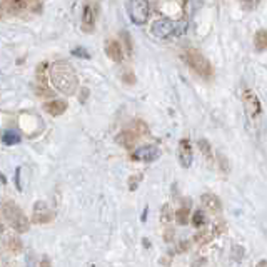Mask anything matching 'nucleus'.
Here are the masks:
<instances>
[{"label":"nucleus","mask_w":267,"mask_h":267,"mask_svg":"<svg viewBox=\"0 0 267 267\" xmlns=\"http://www.w3.org/2000/svg\"><path fill=\"white\" fill-rule=\"evenodd\" d=\"M50 79L52 84L55 85L60 92L72 94L77 87V75L74 69L67 62H57L50 69Z\"/></svg>","instance_id":"f257e3e1"},{"label":"nucleus","mask_w":267,"mask_h":267,"mask_svg":"<svg viewBox=\"0 0 267 267\" xmlns=\"http://www.w3.org/2000/svg\"><path fill=\"white\" fill-rule=\"evenodd\" d=\"M2 211H3V216H5L8 224H10L17 232H27L28 231L30 222H28V219L25 217V214L22 212L20 207L15 206L13 202H5L2 206Z\"/></svg>","instance_id":"f03ea898"},{"label":"nucleus","mask_w":267,"mask_h":267,"mask_svg":"<svg viewBox=\"0 0 267 267\" xmlns=\"http://www.w3.org/2000/svg\"><path fill=\"white\" fill-rule=\"evenodd\" d=\"M185 62L195 74H199L200 77H211L212 75V65L206 57L195 49H189L185 52Z\"/></svg>","instance_id":"7ed1b4c3"},{"label":"nucleus","mask_w":267,"mask_h":267,"mask_svg":"<svg viewBox=\"0 0 267 267\" xmlns=\"http://www.w3.org/2000/svg\"><path fill=\"white\" fill-rule=\"evenodd\" d=\"M150 7L147 0H129V15L135 25H144L149 20Z\"/></svg>","instance_id":"20e7f679"},{"label":"nucleus","mask_w":267,"mask_h":267,"mask_svg":"<svg viewBox=\"0 0 267 267\" xmlns=\"http://www.w3.org/2000/svg\"><path fill=\"white\" fill-rule=\"evenodd\" d=\"M242 104H244L246 114L249 116L252 121H257L262 114V104L259 97L252 92L251 89H244L242 90Z\"/></svg>","instance_id":"39448f33"},{"label":"nucleus","mask_w":267,"mask_h":267,"mask_svg":"<svg viewBox=\"0 0 267 267\" xmlns=\"http://www.w3.org/2000/svg\"><path fill=\"white\" fill-rule=\"evenodd\" d=\"M175 25H177V23L172 22L170 18H159V20H155L152 23L150 32L157 39H167V37L172 35L175 32Z\"/></svg>","instance_id":"423d86ee"},{"label":"nucleus","mask_w":267,"mask_h":267,"mask_svg":"<svg viewBox=\"0 0 267 267\" xmlns=\"http://www.w3.org/2000/svg\"><path fill=\"white\" fill-rule=\"evenodd\" d=\"M159 155L160 150L155 145H144L134 152V159L140 162H154L155 159H159Z\"/></svg>","instance_id":"0eeeda50"},{"label":"nucleus","mask_w":267,"mask_h":267,"mask_svg":"<svg viewBox=\"0 0 267 267\" xmlns=\"http://www.w3.org/2000/svg\"><path fill=\"white\" fill-rule=\"evenodd\" d=\"M192 145H190L189 139H182L179 142V162L180 165L185 167V169H189L190 165H192Z\"/></svg>","instance_id":"6e6552de"},{"label":"nucleus","mask_w":267,"mask_h":267,"mask_svg":"<svg viewBox=\"0 0 267 267\" xmlns=\"http://www.w3.org/2000/svg\"><path fill=\"white\" fill-rule=\"evenodd\" d=\"M200 200H202V206L207 209V211H211L214 214H219L222 211V202L221 199L217 197L216 194H202V197H200Z\"/></svg>","instance_id":"1a4fd4ad"},{"label":"nucleus","mask_w":267,"mask_h":267,"mask_svg":"<svg viewBox=\"0 0 267 267\" xmlns=\"http://www.w3.org/2000/svg\"><path fill=\"white\" fill-rule=\"evenodd\" d=\"M33 214H35L33 221L39 222V224H44V222L52 221V212L49 211V209H47V206H45L44 202L35 204V207H33Z\"/></svg>","instance_id":"9d476101"},{"label":"nucleus","mask_w":267,"mask_h":267,"mask_svg":"<svg viewBox=\"0 0 267 267\" xmlns=\"http://www.w3.org/2000/svg\"><path fill=\"white\" fill-rule=\"evenodd\" d=\"M20 140H22V135H20V132H18L17 129H7V131L3 132V135H2V142L5 145H17Z\"/></svg>","instance_id":"9b49d317"},{"label":"nucleus","mask_w":267,"mask_h":267,"mask_svg":"<svg viewBox=\"0 0 267 267\" xmlns=\"http://www.w3.org/2000/svg\"><path fill=\"white\" fill-rule=\"evenodd\" d=\"M254 49L257 52H266L267 50V28H261L254 35Z\"/></svg>","instance_id":"f8f14e48"},{"label":"nucleus","mask_w":267,"mask_h":267,"mask_svg":"<svg viewBox=\"0 0 267 267\" xmlns=\"http://www.w3.org/2000/svg\"><path fill=\"white\" fill-rule=\"evenodd\" d=\"M197 145H199V149H200V152H202L204 155H206V159L207 160H212L214 157H212V149H211V144L206 140V139H200L199 142H197Z\"/></svg>","instance_id":"ddd939ff"},{"label":"nucleus","mask_w":267,"mask_h":267,"mask_svg":"<svg viewBox=\"0 0 267 267\" xmlns=\"http://www.w3.org/2000/svg\"><path fill=\"white\" fill-rule=\"evenodd\" d=\"M65 109H67L65 102H52L50 106H47V111H49L52 116H60Z\"/></svg>","instance_id":"4468645a"},{"label":"nucleus","mask_w":267,"mask_h":267,"mask_svg":"<svg viewBox=\"0 0 267 267\" xmlns=\"http://www.w3.org/2000/svg\"><path fill=\"white\" fill-rule=\"evenodd\" d=\"M239 3H241V7L244 8V10L252 12V10H256V8L259 7L261 0H239Z\"/></svg>","instance_id":"2eb2a0df"},{"label":"nucleus","mask_w":267,"mask_h":267,"mask_svg":"<svg viewBox=\"0 0 267 267\" xmlns=\"http://www.w3.org/2000/svg\"><path fill=\"white\" fill-rule=\"evenodd\" d=\"M175 219H177L179 224H187L189 222V207L179 209L177 214H175Z\"/></svg>","instance_id":"dca6fc26"},{"label":"nucleus","mask_w":267,"mask_h":267,"mask_svg":"<svg viewBox=\"0 0 267 267\" xmlns=\"http://www.w3.org/2000/svg\"><path fill=\"white\" fill-rule=\"evenodd\" d=\"M192 224H194L195 227H202L204 224H206V216H204V212H202V211L194 212V216H192Z\"/></svg>","instance_id":"f3484780"},{"label":"nucleus","mask_w":267,"mask_h":267,"mask_svg":"<svg viewBox=\"0 0 267 267\" xmlns=\"http://www.w3.org/2000/svg\"><path fill=\"white\" fill-rule=\"evenodd\" d=\"M85 49L84 47H77V49L74 50V55H80V57H85V59H89V54L87 52H84Z\"/></svg>","instance_id":"a211bd4d"},{"label":"nucleus","mask_w":267,"mask_h":267,"mask_svg":"<svg viewBox=\"0 0 267 267\" xmlns=\"http://www.w3.org/2000/svg\"><path fill=\"white\" fill-rule=\"evenodd\" d=\"M256 267H267V261H264V259L259 261V262H257V266H256Z\"/></svg>","instance_id":"6ab92c4d"}]
</instances>
